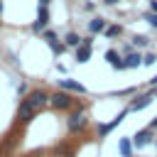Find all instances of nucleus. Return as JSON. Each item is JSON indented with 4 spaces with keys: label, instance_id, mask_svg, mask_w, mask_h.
Listing matches in <instances>:
<instances>
[{
    "label": "nucleus",
    "instance_id": "nucleus-13",
    "mask_svg": "<svg viewBox=\"0 0 157 157\" xmlns=\"http://www.w3.org/2000/svg\"><path fill=\"white\" fill-rule=\"evenodd\" d=\"M118 150H120L123 157H132V142H130L128 137H120V140H118Z\"/></svg>",
    "mask_w": 157,
    "mask_h": 157
},
{
    "label": "nucleus",
    "instance_id": "nucleus-15",
    "mask_svg": "<svg viewBox=\"0 0 157 157\" xmlns=\"http://www.w3.org/2000/svg\"><path fill=\"white\" fill-rule=\"evenodd\" d=\"M142 61H145V59H142L140 54H135V52L125 56V66H128V69H135V66H142Z\"/></svg>",
    "mask_w": 157,
    "mask_h": 157
},
{
    "label": "nucleus",
    "instance_id": "nucleus-4",
    "mask_svg": "<svg viewBox=\"0 0 157 157\" xmlns=\"http://www.w3.org/2000/svg\"><path fill=\"white\" fill-rule=\"evenodd\" d=\"M130 110H132V108H125V110H120V113H118V115H115V118H113L110 123H105V125H101V130H98V132H101V135L105 137V135H108V132H110L113 128H118V125H120V123L125 120V115H128Z\"/></svg>",
    "mask_w": 157,
    "mask_h": 157
},
{
    "label": "nucleus",
    "instance_id": "nucleus-9",
    "mask_svg": "<svg viewBox=\"0 0 157 157\" xmlns=\"http://www.w3.org/2000/svg\"><path fill=\"white\" fill-rule=\"evenodd\" d=\"M152 142V132L150 130H140L135 137H132V145L135 147H145V145H150Z\"/></svg>",
    "mask_w": 157,
    "mask_h": 157
},
{
    "label": "nucleus",
    "instance_id": "nucleus-5",
    "mask_svg": "<svg viewBox=\"0 0 157 157\" xmlns=\"http://www.w3.org/2000/svg\"><path fill=\"white\" fill-rule=\"evenodd\" d=\"M56 86L61 91H71V93H86V88L78 83V81H71V78H56Z\"/></svg>",
    "mask_w": 157,
    "mask_h": 157
},
{
    "label": "nucleus",
    "instance_id": "nucleus-17",
    "mask_svg": "<svg viewBox=\"0 0 157 157\" xmlns=\"http://www.w3.org/2000/svg\"><path fill=\"white\" fill-rule=\"evenodd\" d=\"M118 34H120V25H110L105 29V37H118Z\"/></svg>",
    "mask_w": 157,
    "mask_h": 157
},
{
    "label": "nucleus",
    "instance_id": "nucleus-19",
    "mask_svg": "<svg viewBox=\"0 0 157 157\" xmlns=\"http://www.w3.org/2000/svg\"><path fill=\"white\" fill-rule=\"evenodd\" d=\"M155 61H157V54H147V56H145V61H142V64H145V66H152V64H155Z\"/></svg>",
    "mask_w": 157,
    "mask_h": 157
},
{
    "label": "nucleus",
    "instance_id": "nucleus-21",
    "mask_svg": "<svg viewBox=\"0 0 157 157\" xmlns=\"http://www.w3.org/2000/svg\"><path fill=\"white\" fill-rule=\"evenodd\" d=\"M44 39H47L49 44H52V42H56V39H54V32H44Z\"/></svg>",
    "mask_w": 157,
    "mask_h": 157
},
{
    "label": "nucleus",
    "instance_id": "nucleus-14",
    "mask_svg": "<svg viewBox=\"0 0 157 157\" xmlns=\"http://www.w3.org/2000/svg\"><path fill=\"white\" fill-rule=\"evenodd\" d=\"M64 44H66V47H74V49H78V47L83 44V39H81L76 32H69V34L64 37Z\"/></svg>",
    "mask_w": 157,
    "mask_h": 157
},
{
    "label": "nucleus",
    "instance_id": "nucleus-25",
    "mask_svg": "<svg viewBox=\"0 0 157 157\" xmlns=\"http://www.w3.org/2000/svg\"><path fill=\"white\" fill-rule=\"evenodd\" d=\"M152 128H157V115H155V118H152Z\"/></svg>",
    "mask_w": 157,
    "mask_h": 157
},
{
    "label": "nucleus",
    "instance_id": "nucleus-2",
    "mask_svg": "<svg viewBox=\"0 0 157 157\" xmlns=\"http://www.w3.org/2000/svg\"><path fill=\"white\" fill-rule=\"evenodd\" d=\"M49 103H52L56 110H66V108H71L74 98H71L66 91H56V93H52V96H49Z\"/></svg>",
    "mask_w": 157,
    "mask_h": 157
},
{
    "label": "nucleus",
    "instance_id": "nucleus-11",
    "mask_svg": "<svg viewBox=\"0 0 157 157\" xmlns=\"http://www.w3.org/2000/svg\"><path fill=\"white\" fill-rule=\"evenodd\" d=\"M105 59H108V64H110L113 69H128V66H125V61H123L113 49H108V52H105Z\"/></svg>",
    "mask_w": 157,
    "mask_h": 157
},
{
    "label": "nucleus",
    "instance_id": "nucleus-1",
    "mask_svg": "<svg viewBox=\"0 0 157 157\" xmlns=\"http://www.w3.org/2000/svg\"><path fill=\"white\" fill-rule=\"evenodd\" d=\"M22 101H27V105H32L34 110H39V108H44V105L49 103V96H47L44 91H39V88H37V91H29V93H27V98H22Z\"/></svg>",
    "mask_w": 157,
    "mask_h": 157
},
{
    "label": "nucleus",
    "instance_id": "nucleus-22",
    "mask_svg": "<svg viewBox=\"0 0 157 157\" xmlns=\"http://www.w3.org/2000/svg\"><path fill=\"white\" fill-rule=\"evenodd\" d=\"M49 5V0H39V7H47Z\"/></svg>",
    "mask_w": 157,
    "mask_h": 157
},
{
    "label": "nucleus",
    "instance_id": "nucleus-27",
    "mask_svg": "<svg viewBox=\"0 0 157 157\" xmlns=\"http://www.w3.org/2000/svg\"><path fill=\"white\" fill-rule=\"evenodd\" d=\"M0 12H2V0H0Z\"/></svg>",
    "mask_w": 157,
    "mask_h": 157
},
{
    "label": "nucleus",
    "instance_id": "nucleus-10",
    "mask_svg": "<svg viewBox=\"0 0 157 157\" xmlns=\"http://www.w3.org/2000/svg\"><path fill=\"white\" fill-rule=\"evenodd\" d=\"M88 59H91V44L83 42V44L76 49V61H78V64H86Z\"/></svg>",
    "mask_w": 157,
    "mask_h": 157
},
{
    "label": "nucleus",
    "instance_id": "nucleus-18",
    "mask_svg": "<svg viewBox=\"0 0 157 157\" xmlns=\"http://www.w3.org/2000/svg\"><path fill=\"white\" fill-rule=\"evenodd\" d=\"M145 20H147V22H150V25L157 29V12H150V15H145Z\"/></svg>",
    "mask_w": 157,
    "mask_h": 157
},
{
    "label": "nucleus",
    "instance_id": "nucleus-26",
    "mask_svg": "<svg viewBox=\"0 0 157 157\" xmlns=\"http://www.w3.org/2000/svg\"><path fill=\"white\" fill-rule=\"evenodd\" d=\"M150 83H152V86H157V76H152V81H150Z\"/></svg>",
    "mask_w": 157,
    "mask_h": 157
},
{
    "label": "nucleus",
    "instance_id": "nucleus-3",
    "mask_svg": "<svg viewBox=\"0 0 157 157\" xmlns=\"http://www.w3.org/2000/svg\"><path fill=\"white\" fill-rule=\"evenodd\" d=\"M86 123H88V120H86V113H83V110L71 113V115H69V120H66V125H69V130H71V132L83 130V128H86Z\"/></svg>",
    "mask_w": 157,
    "mask_h": 157
},
{
    "label": "nucleus",
    "instance_id": "nucleus-24",
    "mask_svg": "<svg viewBox=\"0 0 157 157\" xmlns=\"http://www.w3.org/2000/svg\"><path fill=\"white\" fill-rule=\"evenodd\" d=\"M152 12H157V0H152Z\"/></svg>",
    "mask_w": 157,
    "mask_h": 157
},
{
    "label": "nucleus",
    "instance_id": "nucleus-7",
    "mask_svg": "<svg viewBox=\"0 0 157 157\" xmlns=\"http://www.w3.org/2000/svg\"><path fill=\"white\" fill-rule=\"evenodd\" d=\"M47 22H49V10H47V7H39V12H37V22L32 25V29H34V32H42V29L47 27Z\"/></svg>",
    "mask_w": 157,
    "mask_h": 157
},
{
    "label": "nucleus",
    "instance_id": "nucleus-6",
    "mask_svg": "<svg viewBox=\"0 0 157 157\" xmlns=\"http://www.w3.org/2000/svg\"><path fill=\"white\" fill-rule=\"evenodd\" d=\"M34 108L32 105H27V101H20V105H17V118L22 120V123H29L32 118H34Z\"/></svg>",
    "mask_w": 157,
    "mask_h": 157
},
{
    "label": "nucleus",
    "instance_id": "nucleus-23",
    "mask_svg": "<svg viewBox=\"0 0 157 157\" xmlns=\"http://www.w3.org/2000/svg\"><path fill=\"white\" fill-rule=\"evenodd\" d=\"M105 5H115V2H120V0H103Z\"/></svg>",
    "mask_w": 157,
    "mask_h": 157
},
{
    "label": "nucleus",
    "instance_id": "nucleus-8",
    "mask_svg": "<svg viewBox=\"0 0 157 157\" xmlns=\"http://www.w3.org/2000/svg\"><path fill=\"white\" fill-rule=\"evenodd\" d=\"M152 98H155L152 93H145V96H137V98H135V101L130 103V108H132V110H142V108H147V105L152 103Z\"/></svg>",
    "mask_w": 157,
    "mask_h": 157
},
{
    "label": "nucleus",
    "instance_id": "nucleus-20",
    "mask_svg": "<svg viewBox=\"0 0 157 157\" xmlns=\"http://www.w3.org/2000/svg\"><path fill=\"white\" fill-rule=\"evenodd\" d=\"M130 93H135V88L130 86V88H123V91H115L113 96H130Z\"/></svg>",
    "mask_w": 157,
    "mask_h": 157
},
{
    "label": "nucleus",
    "instance_id": "nucleus-12",
    "mask_svg": "<svg viewBox=\"0 0 157 157\" xmlns=\"http://www.w3.org/2000/svg\"><path fill=\"white\" fill-rule=\"evenodd\" d=\"M88 29L96 34V32H105V29H108V25H105V20H103V17H93V20L88 22Z\"/></svg>",
    "mask_w": 157,
    "mask_h": 157
},
{
    "label": "nucleus",
    "instance_id": "nucleus-16",
    "mask_svg": "<svg viewBox=\"0 0 157 157\" xmlns=\"http://www.w3.org/2000/svg\"><path fill=\"white\" fill-rule=\"evenodd\" d=\"M147 42H150V39H147L145 34H135V37H132V44H135V47H147Z\"/></svg>",
    "mask_w": 157,
    "mask_h": 157
}]
</instances>
